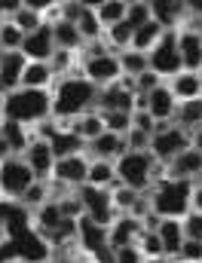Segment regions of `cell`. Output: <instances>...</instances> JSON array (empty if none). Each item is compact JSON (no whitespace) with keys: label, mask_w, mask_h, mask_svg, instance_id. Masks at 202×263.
Instances as JSON below:
<instances>
[{"label":"cell","mask_w":202,"mask_h":263,"mask_svg":"<svg viewBox=\"0 0 202 263\" xmlns=\"http://www.w3.org/2000/svg\"><path fill=\"white\" fill-rule=\"evenodd\" d=\"M95 101H98V86L89 83L83 73H74V77H65L52 86V117L67 126L74 123L77 117L95 110Z\"/></svg>","instance_id":"cell-1"},{"label":"cell","mask_w":202,"mask_h":263,"mask_svg":"<svg viewBox=\"0 0 202 263\" xmlns=\"http://www.w3.org/2000/svg\"><path fill=\"white\" fill-rule=\"evenodd\" d=\"M52 117V92L46 89H15L3 98V117L9 123L34 129L37 123Z\"/></svg>","instance_id":"cell-2"},{"label":"cell","mask_w":202,"mask_h":263,"mask_svg":"<svg viewBox=\"0 0 202 263\" xmlns=\"http://www.w3.org/2000/svg\"><path fill=\"white\" fill-rule=\"evenodd\" d=\"M114 165H117V184L138 190V193L166 181V165L156 162L150 150H126Z\"/></svg>","instance_id":"cell-3"},{"label":"cell","mask_w":202,"mask_h":263,"mask_svg":"<svg viewBox=\"0 0 202 263\" xmlns=\"http://www.w3.org/2000/svg\"><path fill=\"white\" fill-rule=\"evenodd\" d=\"M150 196V208L159 217H175L181 220L184 214L193 211V184L190 181H159L150 190H144Z\"/></svg>","instance_id":"cell-4"},{"label":"cell","mask_w":202,"mask_h":263,"mask_svg":"<svg viewBox=\"0 0 202 263\" xmlns=\"http://www.w3.org/2000/svg\"><path fill=\"white\" fill-rule=\"evenodd\" d=\"M147 67L162 80L169 83L172 77H178L184 65H181V52H178V31H166L162 40L147 52Z\"/></svg>","instance_id":"cell-5"},{"label":"cell","mask_w":202,"mask_h":263,"mask_svg":"<svg viewBox=\"0 0 202 263\" xmlns=\"http://www.w3.org/2000/svg\"><path fill=\"white\" fill-rule=\"evenodd\" d=\"M34 181L37 178H34V172L28 168V162L22 156H6L0 162V193H3V199L19 202V199L31 190Z\"/></svg>","instance_id":"cell-6"},{"label":"cell","mask_w":202,"mask_h":263,"mask_svg":"<svg viewBox=\"0 0 202 263\" xmlns=\"http://www.w3.org/2000/svg\"><path fill=\"white\" fill-rule=\"evenodd\" d=\"M77 199L83 202V214L89 220H95L98 227H111L120 214L114 208V199H111V190L107 187H92V184H83L77 187Z\"/></svg>","instance_id":"cell-7"},{"label":"cell","mask_w":202,"mask_h":263,"mask_svg":"<svg viewBox=\"0 0 202 263\" xmlns=\"http://www.w3.org/2000/svg\"><path fill=\"white\" fill-rule=\"evenodd\" d=\"M184 150H190V132H184L181 126H175V123H162L156 129V135L150 138V153L162 165H169Z\"/></svg>","instance_id":"cell-8"},{"label":"cell","mask_w":202,"mask_h":263,"mask_svg":"<svg viewBox=\"0 0 202 263\" xmlns=\"http://www.w3.org/2000/svg\"><path fill=\"white\" fill-rule=\"evenodd\" d=\"M80 73L89 83H95L98 89H104V86H111V83H117L123 77V67H120L117 52H107V55H98V59H83Z\"/></svg>","instance_id":"cell-9"},{"label":"cell","mask_w":202,"mask_h":263,"mask_svg":"<svg viewBox=\"0 0 202 263\" xmlns=\"http://www.w3.org/2000/svg\"><path fill=\"white\" fill-rule=\"evenodd\" d=\"M12 245H15V254H19V263H46L52 260V245L31 227L19 236H12Z\"/></svg>","instance_id":"cell-10"},{"label":"cell","mask_w":202,"mask_h":263,"mask_svg":"<svg viewBox=\"0 0 202 263\" xmlns=\"http://www.w3.org/2000/svg\"><path fill=\"white\" fill-rule=\"evenodd\" d=\"M86 178H89V156L80 153V156L56 159V168H52L49 181H59V184H65L67 190H77V187L86 184Z\"/></svg>","instance_id":"cell-11"},{"label":"cell","mask_w":202,"mask_h":263,"mask_svg":"<svg viewBox=\"0 0 202 263\" xmlns=\"http://www.w3.org/2000/svg\"><path fill=\"white\" fill-rule=\"evenodd\" d=\"M0 223H3V236L12 239L25 230L34 227V211L25 208L22 202H12V199H3L0 202Z\"/></svg>","instance_id":"cell-12"},{"label":"cell","mask_w":202,"mask_h":263,"mask_svg":"<svg viewBox=\"0 0 202 263\" xmlns=\"http://www.w3.org/2000/svg\"><path fill=\"white\" fill-rule=\"evenodd\" d=\"M166 178L169 181H190V184H199L202 181V153L199 150H184L178 153L169 165H166Z\"/></svg>","instance_id":"cell-13"},{"label":"cell","mask_w":202,"mask_h":263,"mask_svg":"<svg viewBox=\"0 0 202 263\" xmlns=\"http://www.w3.org/2000/svg\"><path fill=\"white\" fill-rule=\"evenodd\" d=\"M22 159L28 162V168L34 172V178H37V181H49V178H52V168H56V153H52L49 141L34 138V141H31V147L25 150V156H22Z\"/></svg>","instance_id":"cell-14"},{"label":"cell","mask_w":202,"mask_h":263,"mask_svg":"<svg viewBox=\"0 0 202 263\" xmlns=\"http://www.w3.org/2000/svg\"><path fill=\"white\" fill-rule=\"evenodd\" d=\"M150 18H153L162 31H181L184 22L190 18V9H187V3L153 0V3H150Z\"/></svg>","instance_id":"cell-15"},{"label":"cell","mask_w":202,"mask_h":263,"mask_svg":"<svg viewBox=\"0 0 202 263\" xmlns=\"http://www.w3.org/2000/svg\"><path fill=\"white\" fill-rule=\"evenodd\" d=\"M19 52H22V55H25L28 62H52V55H56V40H52V28H49V25H43L40 31L28 34Z\"/></svg>","instance_id":"cell-16"},{"label":"cell","mask_w":202,"mask_h":263,"mask_svg":"<svg viewBox=\"0 0 202 263\" xmlns=\"http://www.w3.org/2000/svg\"><path fill=\"white\" fill-rule=\"evenodd\" d=\"M141 233H144V227H141L138 217L120 214V217L107 227V245H111L114 251H117V248H126V245H138Z\"/></svg>","instance_id":"cell-17"},{"label":"cell","mask_w":202,"mask_h":263,"mask_svg":"<svg viewBox=\"0 0 202 263\" xmlns=\"http://www.w3.org/2000/svg\"><path fill=\"white\" fill-rule=\"evenodd\" d=\"M147 114L162 126V123H175V114H178V98L172 95V89L162 83L156 86L153 92H147Z\"/></svg>","instance_id":"cell-18"},{"label":"cell","mask_w":202,"mask_h":263,"mask_svg":"<svg viewBox=\"0 0 202 263\" xmlns=\"http://www.w3.org/2000/svg\"><path fill=\"white\" fill-rule=\"evenodd\" d=\"M126 138L123 135H114V132H101L98 138H92L86 144V156L89 159H107V162H117L123 153H126Z\"/></svg>","instance_id":"cell-19"},{"label":"cell","mask_w":202,"mask_h":263,"mask_svg":"<svg viewBox=\"0 0 202 263\" xmlns=\"http://www.w3.org/2000/svg\"><path fill=\"white\" fill-rule=\"evenodd\" d=\"M25 67H28V59L22 52H0V92L3 95L22 89Z\"/></svg>","instance_id":"cell-20"},{"label":"cell","mask_w":202,"mask_h":263,"mask_svg":"<svg viewBox=\"0 0 202 263\" xmlns=\"http://www.w3.org/2000/svg\"><path fill=\"white\" fill-rule=\"evenodd\" d=\"M178 52H181L184 70H193V73H196L202 67V34L199 31L181 28V31H178Z\"/></svg>","instance_id":"cell-21"},{"label":"cell","mask_w":202,"mask_h":263,"mask_svg":"<svg viewBox=\"0 0 202 263\" xmlns=\"http://www.w3.org/2000/svg\"><path fill=\"white\" fill-rule=\"evenodd\" d=\"M77 245H80V251L89 257L92 251H98V248H104L107 245V227H98L95 220H89L86 214L77 220Z\"/></svg>","instance_id":"cell-22"},{"label":"cell","mask_w":202,"mask_h":263,"mask_svg":"<svg viewBox=\"0 0 202 263\" xmlns=\"http://www.w3.org/2000/svg\"><path fill=\"white\" fill-rule=\"evenodd\" d=\"M0 138L6 141V147H9L12 156H25V150L34 141V129L19 126V123H9V120H0Z\"/></svg>","instance_id":"cell-23"},{"label":"cell","mask_w":202,"mask_h":263,"mask_svg":"<svg viewBox=\"0 0 202 263\" xmlns=\"http://www.w3.org/2000/svg\"><path fill=\"white\" fill-rule=\"evenodd\" d=\"M56 83L59 80H56V70H52L49 62H28L25 77H22V89H46V92H52Z\"/></svg>","instance_id":"cell-24"},{"label":"cell","mask_w":202,"mask_h":263,"mask_svg":"<svg viewBox=\"0 0 202 263\" xmlns=\"http://www.w3.org/2000/svg\"><path fill=\"white\" fill-rule=\"evenodd\" d=\"M156 236L162 239V251H166V257H169V260H178V251H181V245H184V227H181V220H175V217H162Z\"/></svg>","instance_id":"cell-25"},{"label":"cell","mask_w":202,"mask_h":263,"mask_svg":"<svg viewBox=\"0 0 202 263\" xmlns=\"http://www.w3.org/2000/svg\"><path fill=\"white\" fill-rule=\"evenodd\" d=\"M166 86L172 89V95H175L178 101H193V98H202V80H199V73H193V70H181V73H178V77H172Z\"/></svg>","instance_id":"cell-26"},{"label":"cell","mask_w":202,"mask_h":263,"mask_svg":"<svg viewBox=\"0 0 202 263\" xmlns=\"http://www.w3.org/2000/svg\"><path fill=\"white\" fill-rule=\"evenodd\" d=\"M49 147H52L56 159H67V156H80V153H86V141H83L77 132H70V129H59L56 132L52 141H49Z\"/></svg>","instance_id":"cell-27"},{"label":"cell","mask_w":202,"mask_h":263,"mask_svg":"<svg viewBox=\"0 0 202 263\" xmlns=\"http://www.w3.org/2000/svg\"><path fill=\"white\" fill-rule=\"evenodd\" d=\"M52 28V40H56V49H67V52H83V46H86V40L80 37V31H77V25H70L65 18H59L56 25H49Z\"/></svg>","instance_id":"cell-28"},{"label":"cell","mask_w":202,"mask_h":263,"mask_svg":"<svg viewBox=\"0 0 202 263\" xmlns=\"http://www.w3.org/2000/svg\"><path fill=\"white\" fill-rule=\"evenodd\" d=\"M62 129H70L77 132L86 144L92 141V138H98L101 132H104V120H101V114L98 110H89V114H83V117H77L74 123H67V126H62Z\"/></svg>","instance_id":"cell-29"},{"label":"cell","mask_w":202,"mask_h":263,"mask_svg":"<svg viewBox=\"0 0 202 263\" xmlns=\"http://www.w3.org/2000/svg\"><path fill=\"white\" fill-rule=\"evenodd\" d=\"M175 126H181L184 132H193L202 126V98L193 101H178V114H175Z\"/></svg>","instance_id":"cell-30"},{"label":"cell","mask_w":202,"mask_h":263,"mask_svg":"<svg viewBox=\"0 0 202 263\" xmlns=\"http://www.w3.org/2000/svg\"><path fill=\"white\" fill-rule=\"evenodd\" d=\"M86 184H92V187H114L117 184V165L114 162H107V159H89V178H86Z\"/></svg>","instance_id":"cell-31"},{"label":"cell","mask_w":202,"mask_h":263,"mask_svg":"<svg viewBox=\"0 0 202 263\" xmlns=\"http://www.w3.org/2000/svg\"><path fill=\"white\" fill-rule=\"evenodd\" d=\"M162 34H166V31H162V28H159V25L150 18L147 25H141V28L135 31L132 46H129V49H135V52H144V55H147V52H150V49H153V46L162 40Z\"/></svg>","instance_id":"cell-32"},{"label":"cell","mask_w":202,"mask_h":263,"mask_svg":"<svg viewBox=\"0 0 202 263\" xmlns=\"http://www.w3.org/2000/svg\"><path fill=\"white\" fill-rule=\"evenodd\" d=\"M132 37H135V28L126 22V18L104 31V43L111 46V52H126V49L132 46Z\"/></svg>","instance_id":"cell-33"},{"label":"cell","mask_w":202,"mask_h":263,"mask_svg":"<svg viewBox=\"0 0 202 263\" xmlns=\"http://www.w3.org/2000/svg\"><path fill=\"white\" fill-rule=\"evenodd\" d=\"M92 6H95V18L101 22L104 31L126 18V3L123 0H101V3H92Z\"/></svg>","instance_id":"cell-34"},{"label":"cell","mask_w":202,"mask_h":263,"mask_svg":"<svg viewBox=\"0 0 202 263\" xmlns=\"http://www.w3.org/2000/svg\"><path fill=\"white\" fill-rule=\"evenodd\" d=\"M9 22H15V28H19L25 37L34 34V31H40V28L46 25V22H43V12H40V9H31L28 3H22V9H19Z\"/></svg>","instance_id":"cell-35"},{"label":"cell","mask_w":202,"mask_h":263,"mask_svg":"<svg viewBox=\"0 0 202 263\" xmlns=\"http://www.w3.org/2000/svg\"><path fill=\"white\" fill-rule=\"evenodd\" d=\"M22 43H25V34L15 28V22L0 18V49H3V52H19Z\"/></svg>","instance_id":"cell-36"},{"label":"cell","mask_w":202,"mask_h":263,"mask_svg":"<svg viewBox=\"0 0 202 263\" xmlns=\"http://www.w3.org/2000/svg\"><path fill=\"white\" fill-rule=\"evenodd\" d=\"M77 31H80V37L86 40V43H95V40H104V28H101V22L95 18V6H89V12L77 22Z\"/></svg>","instance_id":"cell-37"},{"label":"cell","mask_w":202,"mask_h":263,"mask_svg":"<svg viewBox=\"0 0 202 263\" xmlns=\"http://www.w3.org/2000/svg\"><path fill=\"white\" fill-rule=\"evenodd\" d=\"M120 59V67H123V77H141L147 70V55L144 52H135V49H126V52H117Z\"/></svg>","instance_id":"cell-38"},{"label":"cell","mask_w":202,"mask_h":263,"mask_svg":"<svg viewBox=\"0 0 202 263\" xmlns=\"http://www.w3.org/2000/svg\"><path fill=\"white\" fill-rule=\"evenodd\" d=\"M138 190H129V187H123V184H114L111 187V199H114V208H117V214H129L132 211V205L138 202Z\"/></svg>","instance_id":"cell-39"},{"label":"cell","mask_w":202,"mask_h":263,"mask_svg":"<svg viewBox=\"0 0 202 263\" xmlns=\"http://www.w3.org/2000/svg\"><path fill=\"white\" fill-rule=\"evenodd\" d=\"M19 202H22L25 208L37 211L40 205H46V202H49V184H46V181H34V184H31V190L19 199Z\"/></svg>","instance_id":"cell-40"},{"label":"cell","mask_w":202,"mask_h":263,"mask_svg":"<svg viewBox=\"0 0 202 263\" xmlns=\"http://www.w3.org/2000/svg\"><path fill=\"white\" fill-rule=\"evenodd\" d=\"M126 22L132 25L135 31H138L141 25H147V22H150V3H144V0H129V3H126Z\"/></svg>","instance_id":"cell-41"},{"label":"cell","mask_w":202,"mask_h":263,"mask_svg":"<svg viewBox=\"0 0 202 263\" xmlns=\"http://www.w3.org/2000/svg\"><path fill=\"white\" fill-rule=\"evenodd\" d=\"M101 120H104V132H114V135H123V138L132 129V114L114 110V114H101Z\"/></svg>","instance_id":"cell-42"},{"label":"cell","mask_w":202,"mask_h":263,"mask_svg":"<svg viewBox=\"0 0 202 263\" xmlns=\"http://www.w3.org/2000/svg\"><path fill=\"white\" fill-rule=\"evenodd\" d=\"M138 248H141L144 260H153V257H166V251H162V239H159L156 233H141V239H138Z\"/></svg>","instance_id":"cell-43"},{"label":"cell","mask_w":202,"mask_h":263,"mask_svg":"<svg viewBox=\"0 0 202 263\" xmlns=\"http://www.w3.org/2000/svg\"><path fill=\"white\" fill-rule=\"evenodd\" d=\"M181 227H184V239H196L202 242V214L199 211H190L181 217Z\"/></svg>","instance_id":"cell-44"},{"label":"cell","mask_w":202,"mask_h":263,"mask_svg":"<svg viewBox=\"0 0 202 263\" xmlns=\"http://www.w3.org/2000/svg\"><path fill=\"white\" fill-rule=\"evenodd\" d=\"M199 260H202V242L184 239V245L178 251V263H199Z\"/></svg>","instance_id":"cell-45"},{"label":"cell","mask_w":202,"mask_h":263,"mask_svg":"<svg viewBox=\"0 0 202 263\" xmlns=\"http://www.w3.org/2000/svg\"><path fill=\"white\" fill-rule=\"evenodd\" d=\"M132 129H138V132H144V135H156V129H159V123L147 114V110H135L132 114Z\"/></svg>","instance_id":"cell-46"},{"label":"cell","mask_w":202,"mask_h":263,"mask_svg":"<svg viewBox=\"0 0 202 263\" xmlns=\"http://www.w3.org/2000/svg\"><path fill=\"white\" fill-rule=\"evenodd\" d=\"M156 86H162V80H159L150 67H147L141 77H135V95H147V92H153Z\"/></svg>","instance_id":"cell-47"},{"label":"cell","mask_w":202,"mask_h":263,"mask_svg":"<svg viewBox=\"0 0 202 263\" xmlns=\"http://www.w3.org/2000/svg\"><path fill=\"white\" fill-rule=\"evenodd\" d=\"M114 257H117V263H144V254H141V248H138V245L117 248V251H114Z\"/></svg>","instance_id":"cell-48"},{"label":"cell","mask_w":202,"mask_h":263,"mask_svg":"<svg viewBox=\"0 0 202 263\" xmlns=\"http://www.w3.org/2000/svg\"><path fill=\"white\" fill-rule=\"evenodd\" d=\"M126 147L129 150H150V135H144V132H138V129H129L126 132Z\"/></svg>","instance_id":"cell-49"},{"label":"cell","mask_w":202,"mask_h":263,"mask_svg":"<svg viewBox=\"0 0 202 263\" xmlns=\"http://www.w3.org/2000/svg\"><path fill=\"white\" fill-rule=\"evenodd\" d=\"M89 257H92L95 263H117V257H114V248H111V245H104V248H98V251H92Z\"/></svg>","instance_id":"cell-50"},{"label":"cell","mask_w":202,"mask_h":263,"mask_svg":"<svg viewBox=\"0 0 202 263\" xmlns=\"http://www.w3.org/2000/svg\"><path fill=\"white\" fill-rule=\"evenodd\" d=\"M193 211H199L202 214V181L199 184H193Z\"/></svg>","instance_id":"cell-51"},{"label":"cell","mask_w":202,"mask_h":263,"mask_svg":"<svg viewBox=\"0 0 202 263\" xmlns=\"http://www.w3.org/2000/svg\"><path fill=\"white\" fill-rule=\"evenodd\" d=\"M190 147H193V150H199L202 153V126L196 132H193V135H190Z\"/></svg>","instance_id":"cell-52"},{"label":"cell","mask_w":202,"mask_h":263,"mask_svg":"<svg viewBox=\"0 0 202 263\" xmlns=\"http://www.w3.org/2000/svg\"><path fill=\"white\" fill-rule=\"evenodd\" d=\"M6 156H12V153H9V147H6V141H3V138H0V162H3V159H6Z\"/></svg>","instance_id":"cell-53"},{"label":"cell","mask_w":202,"mask_h":263,"mask_svg":"<svg viewBox=\"0 0 202 263\" xmlns=\"http://www.w3.org/2000/svg\"><path fill=\"white\" fill-rule=\"evenodd\" d=\"M144 263H172L169 257H153V260H144Z\"/></svg>","instance_id":"cell-54"},{"label":"cell","mask_w":202,"mask_h":263,"mask_svg":"<svg viewBox=\"0 0 202 263\" xmlns=\"http://www.w3.org/2000/svg\"><path fill=\"white\" fill-rule=\"evenodd\" d=\"M74 263H95V260H92V257H77Z\"/></svg>","instance_id":"cell-55"},{"label":"cell","mask_w":202,"mask_h":263,"mask_svg":"<svg viewBox=\"0 0 202 263\" xmlns=\"http://www.w3.org/2000/svg\"><path fill=\"white\" fill-rule=\"evenodd\" d=\"M3 98H6V95H3V92H0V117H3Z\"/></svg>","instance_id":"cell-56"},{"label":"cell","mask_w":202,"mask_h":263,"mask_svg":"<svg viewBox=\"0 0 202 263\" xmlns=\"http://www.w3.org/2000/svg\"><path fill=\"white\" fill-rule=\"evenodd\" d=\"M196 73H199V80H202V67H199V70H196Z\"/></svg>","instance_id":"cell-57"},{"label":"cell","mask_w":202,"mask_h":263,"mask_svg":"<svg viewBox=\"0 0 202 263\" xmlns=\"http://www.w3.org/2000/svg\"><path fill=\"white\" fill-rule=\"evenodd\" d=\"M0 236H3V223H0Z\"/></svg>","instance_id":"cell-58"},{"label":"cell","mask_w":202,"mask_h":263,"mask_svg":"<svg viewBox=\"0 0 202 263\" xmlns=\"http://www.w3.org/2000/svg\"><path fill=\"white\" fill-rule=\"evenodd\" d=\"M0 202H3V193H0Z\"/></svg>","instance_id":"cell-59"},{"label":"cell","mask_w":202,"mask_h":263,"mask_svg":"<svg viewBox=\"0 0 202 263\" xmlns=\"http://www.w3.org/2000/svg\"><path fill=\"white\" fill-rule=\"evenodd\" d=\"M199 263H202V260H199Z\"/></svg>","instance_id":"cell-60"}]
</instances>
